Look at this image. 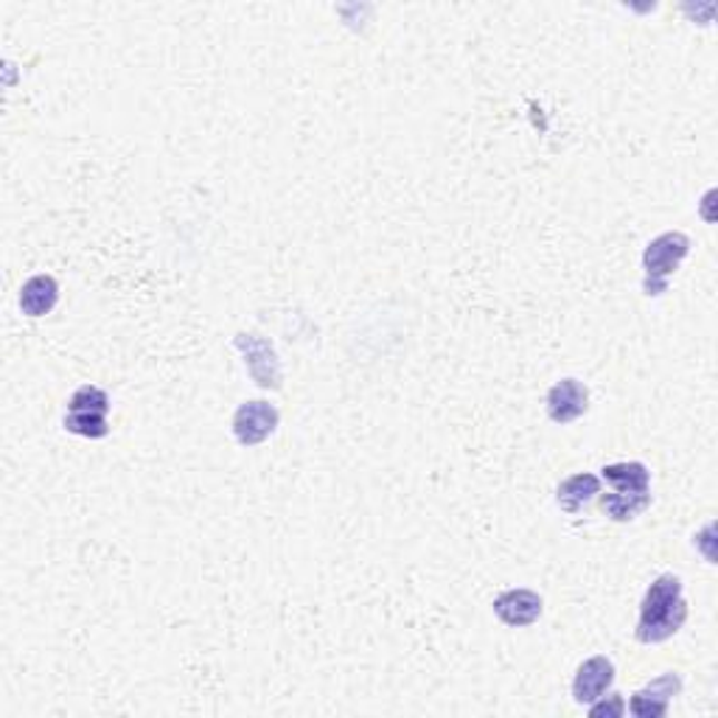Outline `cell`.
I'll use <instances>...</instances> for the list:
<instances>
[{"mask_svg":"<svg viewBox=\"0 0 718 718\" xmlns=\"http://www.w3.org/2000/svg\"><path fill=\"white\" fill-rule=\"evenodd\" d=\"M685 620H688V601L682 596V579L673 572H662L642 596L635 637L646 646H657L671 640Z\"/></svg>","mask_w":718,"mask_h":718,"instance_id":"6da1fadb","label":"cell"},{"mask_svg":"<svg viewBox=\"0 0 718 718\" xmlns=\"http://www.w3.org/2000/svg\"><path fill=\"white\" fill-rule=\"evenodd\" d=\"M690 253V239L679 230H668V234L657 236L646 253H642V269H646V281L642 289L646 295H662L668 289V278L679 269L685 256Z\"/></svg>","mask_w":718,"mask_h":718,"instance_id":"7a4b0ae2","label":"cell"},{"mask_svg":"<svg viewBox=\"0 0 718 718\" xmlns=\"http://www.w3.org/2000/svg\"><path fill=\"white\" fill-rule=\"evenodd\" d=\"M234 345L245 356L247 374L256 380V385L264 387V391H278L284 374H281V363L273 343L262 334H236Z\"/></svg>","mask_w":718,"mask_h":718,"instance_id":"3957f363","label":"cell"},{"mask_svg":"<svg viewBox=\"0 0 718 718\" xmlns=\"http://www.w3.org/2000/svg\"><path fill=\"white\" fill-rule=\"evenodd\" d=\"M278 407L264 399H253V402L239 404V410L234 413V439L239 441L242 446H258L269 439V435L278 430Z\"/></svg>","mask_w":718,"mask_h":718,"instance_id":"277c9868","label":"cell"},{"mask_svg":"<svg viewBox=\"0 0 718 718\" xmlns=\"http://www.w3.org/2000/svg\"><path fill=\"white\" fill-rule=\"evenodd\" d=\"M679 694H682V679H679V673H660V677L651 679L646 688H640L631 696L626 710L635 712L637 718H662L671 710V701L677 699Z\"/></svg>","mask_w":718,"mask_h":718,"instance_id":"5b68a950","label":"cell"},{"mask_svg":"<svg viewBox=\"0 0 718 718\" xmlns=\"http://www.w3.org/2000/svg\"><path fill=\"white\" fill-rule=\"evenodd\" d=\"M544 612V601L539 592L525 590H505L494 598V614L511 629H525L533 626Z\"/></svg>","mask_w":718,"mask_h":718,"instance_id":"8992f818","label":"cell"},{"mask_svg":"<svg viewBox=\"0 0 718 718\" xmlns=\"http://www.w3.org/2000/svg\"><path fill=\"white\" fill-rule=\"evenodd\" d=\"M587 407H590V391H587L584 382L567 376V380L555 382V385L550 387L548 415L555 424L564 426L572 424V421H579L581 415L587 413Z\"/></svg>","mask_w":718,"mask_h":718,"instance_id":"52a82bcc","label":"cell"},{"mask_svg":"<svg viewBox=\"0 0 718 718\" xmlns=\"http://www.w3.org/2000/svg\"><path fill=\"white\" fill-rule=\"evenodd\" d=\"M614 682V662L609 657H590L587 662H581L576 679H572V699L579 705H592L596 699H601Z\"/></svg>","mask_w":718,"mask_h":718,"instance_id":"ba28073f","label":"cell"},{"mask_svg":"<svg viewBox=\"0 0 718 718\" xmlns=\"http://www.w3.org/2000/svg\"><path fill=\"white\" fill-rule=\"evenodd\" d=\"M59 301V284L53 275H31L23 286H20V312L29 317H46L53 312Z\"/></svg>","mask_w":718,"mask_h":718,"instance_id":"9c48e42d","label":"cell"},{"mask_svg":"<svg viewBox=\"0 0 718 718\" xmlns=\"http://www.w3.org/2000/svg\"><path fill=\"white\" fill-rule=\"evenodd\" d=\"M598 494H601V478L590 472H579L561 480L559 491H555V502H559V509L564 514H579Z\"/></svg>","mask_w":718,"mask_h":718,"instance_id":"30bf717a","label":"cell"},{"mask_svg":"<svg viewBox=\"0 0 718 718\" xmlns=\"http://www.w3.org/2000/svg\"><path fill=\"white\" fill-rule=\"evenodd\" d=\"M601 480H607L612 491H620V494H649L651 491V472L640 461L609 463L601 469Z\"/></svg>","mask_w":718,"mask_h":718,"instance_id":"8fae6325","label":"cell"},{"mask_svg":"<svg viewBox=\"0 0 718 718\" xmlns=\"http://www.w3.org/2000/svg\"><path fill=\"white\" fill-rule=\"evenodd\" d=\"M601 496V511L614 522H631L651 505V491L649 494H620V491H609Z\"/></svg>","mask_w":718,"mask_h":718,"instance_id":"7c38bea8","label":"cell"},{"mask_svg":"<svg viewBox=\"0 0 718 718\" xmlns=\"http://www.w3.org/2000/svg\"><path fill=\"white\" fill-rule=\"evenodd\" d=\"M65 430L90 441H99L110 433L107 415H99V413H65Z\"/></svg>","mask_w":718,"mask_h":718,"instance_id":"4fadbf2b","label":"cell"},{"mask_svg":"<svg viewBox=\"0 0 718 718\" xmlns=\"http://www.w3.org/2000/svg\"><path fill=\"white\" fill-rule=\"evenodd\" d=\"M68 413H99L107 415L110 413V396H107L101 387L96 385H85L79 387L68 402Z\"/></svg>","mask_w":718,"mask_h":718,"instance_id":"5bb4252c","label":"cell"},{"mask_svg":"<svg viewBox=\"0 0 718 718\" xmlns=\"http://www.w3.org/2000/svg\"><path fill=\"white\" fill-rule=\"evenodd\" d=\"M590 707V716L592 718H620V716H626V701H623V696L620 694H603L601 699H596L592 701V705H587Z\"/></svg>","mask_w":718,"mask_h":718,"instance_id":"9a60e30c","label":"cell"}]
</instances>
